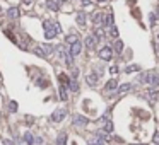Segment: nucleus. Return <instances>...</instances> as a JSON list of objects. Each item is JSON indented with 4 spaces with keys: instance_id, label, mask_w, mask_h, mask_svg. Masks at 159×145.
<instances>
[{
    "instance_id": "nucleus-34",
    "label": "nucleus",
    "mask_w": 159,
    "mask_h": 145,
    "mask_svg": "<svg viewBox=\"0 0 159 145\" xmlns=\"http://www.w3.org/2000/svg\"><path fill=\"white\" fill-rule=\"evenodd\" d=\"M110 72H111V75L116 74V72H118V67H115V65H113V67H110Z\"/></svg>"
},
{
    "instance_id": "nucleus-41",
    "label": "nucleus",
    "mask_w": 159,
    "mask_h": 145,
    "mask_svg": "<svg viewBox=\"0 0 159 145\" xmlns=\"http://www.w3.org/2000/svg\"><path fill=\"white\" fill-rule=\"evenodd\" d=\"M98 2H104V0H98Z\"/></svg>"
},
{
    "instance_id": "nucleus-4",
    "label": "nucleus",
    "mask_w": 159,
    "mask_h": 145,
    "mask_svg": "<svg viewBox=\"0 0 159 145\" xmlns=\"http://www.w3.org/2000/svg\"><path fill=\"white\" fill-rule=\"evenodd\" d=\"M72 121H74L75 127H86L89 123V119L86 118V116H81V115H75L74 118H72Z\"/></svg>"
},
{
    "instance_id": "nucleus-31",
    "label": "nucleus",
    "mask_w": 159,
    "mask_h": 145,
    "mask_svg": "<svg viewBox=\"0 0 159 145\" xmlns=\"http://www.w3.org/2000/svg\"><path fill=\"white\" fill-rule=\"evenodd\" d=\"M9 108H10V111H12V113H15V111H17V103H15V101H10Z\"/></svg>"
},
{
    "instance_id": "nucleus-12",
    "label": "nucleus",
    "mask_w": 159,
    "mask_h": 145,
    "mask_svg": "<svg viewBox=\"0 0 159 145\" xmlns=\"http://www.w3.org/2000/svg\"><path fill=\"white\" fill-rule=\"evenodd\" d=\"M58 79H60V82H62V86H63V87H69V86H70V80H72V79H69V75L60 74V75H58Z\"/></svg>"
},
{
    "instance_id": "nucleus-28",
    "label": "nucleus",
    "mask_w": 159,
    "mask_h": 145,
    "mask_svg": "<svg viewBox=\"0 0 159 145\" xmlns=\"http://www.w3.org/2000/svg\"><path fill=\"white\" fill-rule=\"evenodd\" d=\"M34 55H38V56H41V58H44V56H46V53H44V50L41 48V46H38V48H34Z\"/></svg>"
},
{
    "instance_id": "nucleus-23",
    "label": "nucleus",
    "mask_w": 159,
    "mask_h": 145,
    "mask_svg": "<svg viewBox=\"0 0 159 145\" xmlns=\"http://www.w3.org/2000/svg\"><path fill=\"white\" fill-rule=\"evenodd\" d=\"M130 89H132V84H123V86H120V87H118V92H120V94H123V92H128Z\"/></svg>"
},
{
    "instance_id": "nucleus-15",
    "label": "nucleus",
    "mask_w": 159,
    "mask_h": 145,
    "mask_svg": "<svg viewBox=\"0 0 159 145\" xmlns=\"http://www.w3.org/2000/svg\"><path fill=\"white\" fill-rule=\"evenodd\" d=\"M46 7L52 9V10H58V9H60V4L56 2V0H46Z\"/></svg>"
},
{
    "instance_id": "nucleus-14",
    "label": "nucleus",
    "mask_w": 159,
    "mask_h": 145,
    "mask_svg": "<svg viewBox=\"0 0 159 145\" xmlns=\"http://www.w3.org/2000/svg\"><path fill=\"white\" fill-rule=\"evenodd\" d=\"M94 38H96V39H104V31H103V27H99V26L94 27Z\"/></svg>"
},
{
    "instance_id": "nucleus-44",
    "label": "nucleus",
    "mask_w": 159,
    "mask_h": 145,
    "mask_svg": "<svg viewBox=\"0 0 159 145\" xmlns=\"http://www.w3.org/2000/svg\"><path fill=\"white\" fill-rule=\"evenodd\" d=\"M0 12H2V10H0Z\"/></svg>"
},
{
    "instance_id": "nucleus-40",
    "label": "nucleus",
    "mask_w": 159,
    "mask_h": 145,
    "mask_svg": "<svg viewBox=\"0 0 159 145\" xmlns=\"http://www.w3.org/2000/svg\"><path fill=\"white\" fill-rule=\"evenodd\" d=\"M157 41H159V33H157Z\"/></svg>"
},
{
    "instance_id": "nucleus-6",
    "label": "nucleus",
    "mask_w": 159,
    "mask_h": 145,
    "mask_svg": "<svg viewBox=\"0 0 159 145\" xmlns=\"http://www.w3.org/2000/svg\"><path fill=\"white\" fill-rule=\"evenodd\" d=\"M151 75H152V72H142V74H139V77L135 82H139V84H149Z\"/></svg>"
},
{
    "instance_id": "nucleus-43",
    "label": "nucleus",
    "mask_w": 159,
    "mask_h": 145,
    "mask_svg": "<svg viewBox=\"0 0 159 145\" xmlns=\"http://www.w3.org/2000/svg\"><path fill=\"white\" fill-rule=\"evenodd\" d=\"M0 80H2V79H0Z\"/></svg>"
},
{
    "instance_id": "nucleus-2",
    "label": "nucleus",
    "mask_w": 159,
    "mask_h": 145,
    "mask_svg": "<svg viewBox=\"0 0 159 145\" xmlns=\"http://www.w3.org/2000/svg\"><path fill=\"white\" fill-rule=\"evenodd\" d=\"M99 58L104 60V62H110L111 58H113V50L110 48V46H104V48L99 50Z\"/></svg>"
},
{
    "instance_id": "nucleus-11",
    "label": "nucleus",
    "mask_w": 159,
    "mask_h": 145,
    "mask_svg": "<svg viewBox=\"0 0 159 145\" xmlns=\"http://www.w3.org/2000/svg\"><path fill=\"white\" fill-rule=\"evenodd\" d=\"M55 50H56V53H58V56H60V58H67V56L70 55V53H69V51H67V50H65V46H63V45L56 46Z\"/></svg>"
},
{
    "instance_id": "nucleus-35",
    "label": "nucleus",
    "mask_w": 159,
    "mask_h": 145,
    "mask_svg": "<svg viewBox=\"0 0 159 145\" xmlns=\"http://www.w3.org/2000/svg\"><path fill=\"white\" fill-rule=\"evenodd\" d=\"M154 143H159V131L154 135Z\"/></svg>"
},
{
    "instance_id": "nucleus-25",
    "label": "nucleus",
    "mask_w": 159,
    "mask_h": 145,
    "mask_svg": "<svg viewBox=\"0 0 159 145\" xmlns=\"http://www.w3.org/2000/svg\"><path fill=\"white\" fill-rule=\"evenodd\" d=\"M104 131H106V133H111V131H113V121L106 119V123H104Z\"/></svg>"
},
{
    "instance_id": "nucleus-21",
    "label": "nucleus",
    "mask_w": 159,
    "mask_h": 145,
    "mask_svg": "<svg viewBox=\"0 0 159 145\" xmlns=\"http://www.w3.org/2000/svg\"><path fill=\"white\" fill-rule=\"evenodd\" d=\"M65 41H67V43H70V46H72L74 43H77V41H79V38H77V34H69V36L65 38Z\"/></svg>"
},
{
    "instance_id": "nucleus-33",
    "label": "nucleus",
    "mask_w": 159,
    "mask_h": 145,
    "mask_svg": "<svg viewBox=\"0 0 159 145\" xmlns=\"http://www.w3.org/2000/svg\"><path fill=\"white\" fill-rule=\"evenodd\" d=\"M77 75H79V70H77L75 67H72V77H74V79H77Z\"/></svg>"
},
{
    "instance_id": "nucleus-9",
    "label": "nucleus",
    "mask_w": 159,
    "mask_h": 145,
    "mask_svg": "<svg viewBox=\"0 0 159 145\" xmlns=\"http://www.w3.org/2000/svg\"><path fill=\"white\" fill-rule=\"evenodd\" d=\"M96 38H94V36H87V38H86V46H87V48L89 50H94V48H96Z\"/></svg>"
},
{
    "instance_id": "nucleus-1",
    "label": "nucleus",
    "mask_w": 159,
    "mask_h": 145,
    "mask_svg": "<svg viewBox=\"0 0 159 145\" xmlns=\"http://www.w3.org/2000/svg\"><path fill=\"white\" fill-rule=\"evenodd\" d=\"M43 26H44V38H46V39H53V38L60 33L58 24H53V22H50V21H44Z\"/></svg>"
},
{
    "instance_id": "nucleus-38",
    "label": "nucleus",
    "mask_w": 159,
    "mask_h": 145,
    "mask_svg": "<svg viewBox=\"0 0 159 145\" xmlns=\"http://www.w3.org/2000/svg\"><path fill=\"white\" fill-rule=\"evenodd\" d=\"M67 0H58V4H65Z\"/></svg>"
},
{
    "instance_id": "nucleus-7",
    "label": "nucleus",
    "mask_w": 159,
    "mask_h": 145,
    "mask_svg": "<svg viewBox=\"0 0 159 145\" xmlns=\"http://www.w3.org/2000/svg\"><path fill=\"white\" fill-rule=\"evenodd\" d=\"M111 15L113 14H110V12H103V22H101V27H111L113 26V21H111Z\"/></svg>"
},
{
    "instance_id": "nucleus-18",
    "label": "nucleus",
    "mask_w": 159,
    "mask_h": 145,
    "mask_svg": "<svg viewBox=\"0 0 159 145\" xmlns=\"http://www.w3.org/2000/svg\"><path fill=\"white\" fill-rule=\"evenodd\" d=\"M86 80H87V84L91 87H94L96 86V80H98V75L94 74V75H87V77H86Z\"/></svg>"
},
{
    "instance_id": "nucleus-13",
    "label": "nucleus",
    "mask_w": 159,
    "mask_h": 145,
    "mask_svg": "<svg viewBox=\"0 0 159 145\" xmlns=\"http://www.w3.org/2000/svg\"><path fill=\"white\" fill-rule=\"evenodd\" d=\"M93 22L96 24H99V27H101V22H103V12H94V15H93Z\"/></svg>"
},
{
    "instance_id": "nucleus-8",
    "label": "nucleus",
    "mask_w": 159,
    "mask_h": 145,
    "mask_svg": "<svg viewBox=\"0 0 159 145\" xmlns=\"http://www.w3.org/2000/svg\"><path fill=\"white\" fill-rule=\"evenodd\" d=\"M118 87H120V86H118V80H116V79H111V80L106 82L104 89H106V91H116Z\"/></svg>"
},
{
    "instance_id": "nucleus-39",
    "label": "nucleus",
    "mask_w": 159,
    "mask_h": 145,
    "mask_svg": "<svg viewBox=\"0 0 159 145\" xmlns=\"http://www.w3.org/2000/svg\"><path fill=\"white\" fill-rule=\"evenodd\" d=\"M156 14H157V19H159V9H157V12H156Z\"/></svg>"
},
{
    "instance_id": "nucleus-19",
    "label": "nucleus",
    "mask_w": 159,
    "mask_h": 145,
    "mask_svg": "<svg viewBox=\"0 0 159 145\" xmlns=\"http://www.w3.org/2000/svg\"><path fill=\"white\" fill-rule=\"evenodd\" d=\"M24 140H26L27 145H34V143H36V138H34L31 133H24Z\"/></svg>"
},
{
    "instance_id": "nucleus-32",
    "label": "nucleus",
    "mask_w": 159,
    "mask_h": 145,
    "mask_svg": "<svg viewBox=\"0 0 159 145\" xmlns=\"http://www.w3.org/2000/svg\"><path fill=\"white\" fill-rule=\"evenodd\" d=\"M110 34H111V36H115V38H116V36H118V29H116L115 26H111V27H110Z\"/></svg>"
},
{
    "instance_id": "nucleus-42",
    "label": "nucleus",
    "mask_w": 159,
    "mask_h": 145,
    "mask_svg": "<svg viewBox=\"0 0 159 145\" xmlns=\"http://www.w3.org/2000/svg\"><path fill=\"white\" fill-rule=\"evenodd\" d=\"M154 145H159V143H154Z\"/></svg>"
},
{
    "instance_id": "nucleus-24",
    "label": "nucleus",
    "mask_w": 159,
    "mask_h": 145,
    "mask_svg": "<svg viewBox=\"0 0 159 145\" xmlns=\"http://www.w3.org/2000/svg\"><path fill=\"white\" fill-rule=\"evenodd\" d=\"M115 51L116 53H122L123 51V41H120V39L115 41Z\"/></svg>"
},
{
    "instance_id": "nucleus-16",
    "label": "nucleus",
    "mask_w": 159,
    "mask_h": 145,
    "mask_svg": "<svg viewBox=\"0 0 159 145\" xmlns=\"http://www.w3.org/2000/svg\"><path fill=\"white\" fill-rule=\"evenodd\" d=\"M149 84H151L152 87H157V86H159V75L156 74V72H152V75H151V80H149Z\"/></svg>"
},
{
    "instance_id": "nucleus-36",
    "label": "nucleus",
    "mask_w": 159,
    "mask_h": 145,
    "mask_svg": "<svg viewBox=\"0 0 159 145\" xmlns=\"http://www.w3.org/2000/svg\"><path fill=\"white\" fill-rule=\"evenodd\" d=\"M4 143H5V145H14V143H12V142H9L7 138H5V140H4Z\"/></svg>"
},
{
    "instance_id": "nucleus-22",
    "label": "nucleus",
    "mask_w": 159,
    "mask_h": 145,
    "mask_svg": "<svg viewBox=\"0 0 159 145\" xmlns=\"http://www.w3.org/2000/svg\"><path fill=\"white\" fill-rule=\"evenodd\" d=\"M127 74H132V72H140V65H128V67L125 68Z\"/></svg>"
},
{
    "instance_id": "nucleus-26",
    "label": "nucleus",
    "mask_w": 159,
    "mask_h": 145,
    "mask_svg": "<svg viewBox=\"0 0 159 145\" xmlns=\"http://www.w3.org/2000/svg\"><path fill=\"white\" fill-rule=\"evenodd\" d=\"M69 89L74 91V92H77V91H79V84H77V80H75V79H72V80H70V86H69Z\"/></svg>"
},
{
    "instance_id": "nucleus-27",
    "label": "nucleus",
    "mask_w": 159,
    "mask_h": 145,
    "mask_svg": "<svg viewBox=\"0 0 159 145\" xmlns=\"http://www.w3.org/2000/svg\"><path fill=\"white\" fill-rule=\"evenodd\" d=\"M60 99L62 101H67L69 99V96H67V89L63 86H60Z\"/></svg>"
},
{
    "instance_id": "nucleus-3",
    "label": "nucleus",
    "mask_w": 159,
    "mask_h": 145,
    "mask_svg": "<svg viewBox=\"0 0 159 145\" xmlns=\"http://www.w3.org/2000/svg\"><path fill=\"white\" fill-rule=\"evenodd\" d=\"M65 116H67V109L58 108V109H56V111L52 115V121H53V123H60L63 118H65Z\"/></svg>"
},
{
    "instance_id": "nucleus-17",
    "label": "nucleus",
    "mask_w": 159,
    "mask_h": 145,
    "mask_svg": "<svg viewBox=\"0 0 159 145\" xmlns=\"http://www.w3.org/2000/svg\"><path fill=\"white\" fill-rule=\"evenodd\" d=\"M56 145H67V133H60L56 137Z\"/></svg>"
},
{
    "instance_id": "nucleus-10",
    "label": "nucleus",
    "mask_w": 159,
    "mask_h": 145,
    "mask_svg": "<svg viewBox=\"0 0 159 145\" xmlns=\"http://www.w3.org/2000/svg\"><path fill=\"white\" fill-rule=\"evenodd\" d=\"M75 21H77L79 26H86V22H87V15H86L84 12H79L77 17H75Z\"/></svg>"
},
{
    "instance_id": "nucleus-5",
    "label": "nucleus",
    "mask_w": 159,
    "mask_h": 145,
    "mask_svg": "<svg viewBox=\"0 0 159 145\" xmlns=\"http://www.w3.org/2000/svg\"><path fill=\"white\" fill-rule=\"evenodd\" d=\"M81 51H82V43L81 41H77V43H74V45L70 46V56L74 58V56H77V55H81Z\"/></svg>"
},
{
    "instance_id": "nucleus-29",
    "label": "nucleus",
    "mask_w": 159,
    "mask_h": 145,
    "mask_svg": "<svg viewBox=\"0 0 159 145\" xmlns=\"http://www.w3.org/2000/svg\"><path fill=\"white\" fill-rule=\"evenodd\" d=\"M147 96H149V99H157L159 92L157 91H147Z\"/></svg>"
},
{
    "instance_id": "nucleus-37",
    "label": "nucleus",
    "mask_w": 159,
    "mask_h": 145,
    "mask_svg": "<svg viewBox=\"0 0 159 145\" xmlns=\"http://www.w3.org/2000/svg\"><path fill=\"white\" fill-rule=\"evenodd\" d=\"M82 4H84V5H89V4H91V0H82Z\"/></svg>"
},
{
    "instance_id": "nucleus-30",
    "label": "nucleus",
    "mask_w": 159,
    "mask_h": 145,
    "mask_svg": "<svg viewBox=\"0 0 159 145\" xmlns=\"http://www.w3.org/2000/svg\"><path fill=\"white\" fill-rule=\"evenodd\" d=\"M41 48L44 50V53H46V55H50V53H52L53 50H55V48H53L52 45H43V46H41Z\"/></svg>"
},
{
    "instance_id": "nucleus-20",
    "label": "nucleus",
    "mask_w": 159,
    "mask_h": 145,
    "mask_svg": "<svg viewBox=\"0 0 159 145\" xmlns=\"http://www.w3.org/2000/svg\"><path fill=\"white\" fill-rule=\"evenodd\" d=\"M7 15H9V17H12V19H17V17H19V9H17V7H12V9H9Z\"/></svg>"
}]
</instances>
